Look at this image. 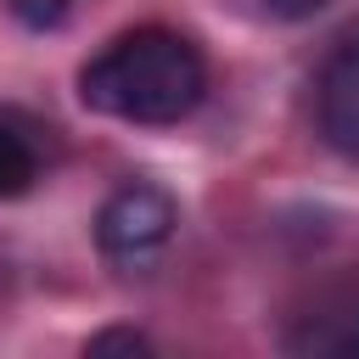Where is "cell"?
Returning a JSON list of instances; mask_svg holds the SVG:
<instances>
[{
  "label": "cell",
  "mask_w": 359,
  "mask_h": 359,
  "mask_svg": "<svg viewBox=\"0 0 359 359\" xmlns=\"http://www.w3.org/2000/svg\"><path fill=\"white\" fill-rule=\"evenodd\" d=\"M286 353H331V359H359V292H325L314 297L309 314L286 331Z\"/></svg>",
  "instance_id": "277c9868"
},
{
  "label": "cell",
  "mask_w": 359,
  "mask_h": 359,
  "mask_svg": "<svg viewBox=\"0 0 359 359\" xmlns=\"http://www.w3.org/2000/svg\"><path fill=\"white\" fill-rule=\"evenodd\" d=\"M67 6H73V0H6V11H11L22 28H56V22L67 17Z\"/></svg>",
  "instance_id": "8992f818"
},
{
  "label": "cell",
  "mask_w": 359,
  "mask_h": 359,
  "mask_svg": "<svg viewBox=\"0 0 359 359\" xmlns=\"http://www.w3.org/2000/svg\"><path fill=\"white\" fill-rule=\"evenodd\" d=\"M208 95V62L202 50L174 28H129L107 39L79 67V101L101 118L163 129L202 107Z\"/></svg>",
  "instance_id": "6da1fadb"
},
{
  "label": "cell",
  "mask_w": 359,
  "mask_h": 359,
  "mask_svg": "<svg viewBox=\"0 0 359 359\" xmlns=\"http://www.w3.org/2000/svg\"><path fill=\"white\" fill-rule=\"evenodd\" d=\"M90 353H151V342L140 337V331H95L90 337Z\"/></svg>",
  "instance_id": "52a82bcc"
},
{
  "label": "cell",
  "mask_w": 359,
  "mask_h": 359,
  "mask_svg": "<svg viewBox=\"0 0 359 359\" xmlns=\"http://www.w3.org/2000/svg\"><path fill=\"white\" fill-rule=\"evenodd\" d=\"M39 135H45V129H39L34 118L0 107V202L34 191V180H39V168H45V140H39Z\"/></svg>",
  "instance_id": "5b68a950"
},
{
  "label": "cell",
  "mask_w": 359,
  "mask_h": 359,
  "mask_svg": "<svg viewBox=\"0 0 359 359\" xmlns=\"http://www.w3.org/2000/svg\"><path fill=\"white\" fill-rule=\"evenodd\" d=\"M174 224H180L174 196L163 185H151V180H129V185H118L101 202V213H95V247H101V258L135 269V264H151L168 247Z\"/></svg>",
  "instance_id": "7a4b0ae2"
},
{
  "label": "cell",
  "mask_w": 359,
  "mask_h": 359,
  "mask_svg": "<svg viewBox=\"0 0 359 359\" xmlns=\"http://www.w3.org/2000/svg\"><path fill=\"white\" fill-rule=\"evenodd\" d=\"M269 17H280V22H303V17H314L325 0H258Z\"/></svg>",
  "instance_id": "ba28073f"
},
{
  "label": "cell",
  "mask_w": 359,
  "mask_h": 359,
  "mask_svg": "<svg viewBox=\"0 0 359 359\" xmlns=\"http://www.w3.org/2000/svg\"><path fill=\"white\" fill-rule=\"evenodd\" d=\"M314 123L320 140L359 168V22L325 50L320 79H314Z\"/></svg>",
  "instance_id": "3957f363"
}]
</instances>
